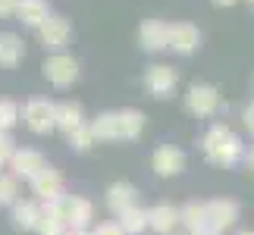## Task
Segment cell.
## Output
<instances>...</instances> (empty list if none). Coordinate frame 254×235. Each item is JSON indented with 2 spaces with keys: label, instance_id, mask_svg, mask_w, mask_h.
<instances>
[{
  "label": "cell",
  "instance_id": "cell-6",
  "mask_svg": "<svg viewBox=\"0 0 254 235\" xmlns=\"http://www.w3.org/2000/svg\"><path fill=\"white\" fill-rule=\"evenodd\" d=\"M239 220V204L232 198H213L204 204V229H213V232H226L236 226Z\"/></svg>",
  "mask_w": 254,
  "mask_h": 235
},
{
  "label": "cell",
  "instance_id": "cell-3",
  "mask_svg": "<svg viewBox=\"0 0 254 235\" xmlns=\"http://www.w3.org/2000/svg\"><path fill=\"white\" fill-rule=\"evenodd\" d=\"M185 110L191 116H201V119H207V116H217L226 110V104L220 101V91L207 82H194L189 85V91H185Z\"/></svg>",
  "mask_w": 254,
  "mask_h": 235
},
{
  "label": "cell",
  "instance_id": "cell-10",
  "mask_svg": "<svg viewBox=\"0 0 254 235\" xmlns=\"http://www.w3.org/2000/svg\"><path fill=\"white\" fill-rule=\"evenodd\" d=\"M198 44H201L198 25H191V22H173V25H167V47H173L176 54H182V57L194 54Z\"/></svg>",
  "mask_w": 254,
  "mask_h": 235
},
{
  "label": "cell",
  "instance_id": "cell-28",
  "mask_svg": "<svg viewBox=\"0 0 254 235\" xmlns=\"http://www.w3.org/2000/svg\"><path fill=\"white\" fill-rule=\"evenodd\" d=\"M16 154V141H13V135L9 132H0V170L9 163V157Z\"/></svg>",
  "mask_w": 254,
  "mask_h": 235
},
{
  "label": "cell",
  "instance_id": "cell-8",
  "mask_svg": "<svg viewBox=\"0 0 254 235\" xmlns=\"http://www.w3.org/2000/svg\"><path fill=\"white\" fill-rule=\"evenodd\" d=\"M38 35H41V44H44V51H51V54H63L66 51V44L72 41V25H69V19L66 16H54L38 28Z\"/></svg>",
  "mask_w": 254,
  "mask_h": 235
},
{
  "label": "cell",
  "instance_id": "cell-21",
  "mask_svg": "<svg viewBox=\"0 0 254 235\" xmlns=\"http://www.w3.org/2000/svg\"><path fill=\"white\" fill-rule=\"evenodd\" d=\"M116 223L123 226V232H126V235H141V232H148V210L135 204V207L123 210Z\"/></svg>",
  "mask_w": 254,
  "mask_h": 235
},
{
  "label": "cell",
  "instance_id": "cell-23",
  "mask_svg": "<svg viewBox=\"0 0 254 235\" xmlns=\"http://www.w3.org/2000/svg\"><path fill=\"white\" fill-rule=\"evenodd\" d=\"M179 226L189 229V235L198 232V229H204V204L201 201L182 204V207H179Z\"/></svg>",
  "mask_w": 254,
  "mask_h": 235
},
{
  "label": "cell",
  "instance_id": "cell-14",
  "mask_svg": "<svg viewBox=\"0 0 254 235\" xmlns=\"http://www.w3.org/2000/svg\"><path fill=\"white\" fill-rule=\"evenodd\" d=\"M82 122H85L82 104H75V101H60V104H54V129H60L63 135H69L72 129H79Z\"/></svg>",
  "mask_w": 254,
  "mask_h": 235
},
{
  "label": "cell",
  "instance_id": "cell-17",
  "mask_svg": "<svg viewBox=\"0 0 254 235\" xmlns=\"http://www.w3.org/2000/svg\"><path fill=\"white\" fill-rule=\"evenodd\" d=\"M138 44L151 54L167 51V22H160V19H144L141 28H138Z\"/></svg>",
  "mask_w": 254,
  "mask_h": 235
},
{
  "label": "cell",
  "instance_id": "cell-22",
  "mask_svg": "<svg viewBox=\"0 0 254 235\" xmlns=\"http://www.w3.org/2000/svg\"><path fill=\"white\" fill-rule=\"evenodd\" d=\"M32 232H38V235H66V223L57 217V210L51 204H41V217H38Z\"/></svg>",
  "mask_w": 254,
  "mask_h": 235
},
{
  "label": "cell",
  "instance_id": "cell-9",
  "mask_svg": "<svg viewBox=\"0 0 254 235\" xmlns=\"http://www.w3.org/2000/svg\"><path fill=\"white\" fill-rule=\"evenodd\" d=\"M176 85H179V72L173 69L167 63H154L148 66V72H144V88H148V94L154 97H170L176 91Z\"/></svg>",
  "mask_w": 254,
  "mask_h": 235
},
{
  "label": "cell",
  "instance_id": "cell-38",
  "mask_svg": "<svg viewBox=\"0 0 254 235\" xmlns=\"http://www.w3.org/2000/svg\"><path fill=\"white\" fill-rule=\"evenodd\" d=\"M170 235H176V232H170Z\"/></svg>",
  "mask_w": 254,
  "mask_h": 235
},
{
  "label": "cell",
  "instance_id": "cell-12",
  "mask_svg": "<svg viewBox=\"0 0 254 235\" xmlns=\"http://www.w3.org/2000/svg\"><path fill=\"white\" fill-rule=\"evenodd\" d=\"M151 166L157 176H179L185 170V151L173 148V144H160L151 157Z\"/></svg>",
  "mask_w": 254,
  "mask_h": 235
},
{
  "label": "cell",
  "instance_id": "cell-26",
  "mask_svg": "<svg viewBox=\"0 0 254 235\" xmlns=\"http://www.w3.org/2000/svg\"><path fill=\"white\" fill-rule=\"evenodd\" d=\"M16 201H19V179L13 173H0V204L9 207Z\"/></svg>",
  "mask_w": 254,
  "mask_h": 235
},
{
  "label": "cell",
  "instance_id": "cell-20",
  "mask_svg": "<svg viewBox=\"0 0 254 235\" xmlns=\"http://www.w3.org/2000/svg\"><path fill=\"white\" fill-rule=\"evenodd\" d=\"M13 207V226L16 229H22V232H28V229H35V223H38V217H41V204H38L35 198H19L16 204H9Z\"/></svg>",
  "mask_w": 254,
  "mask_h": 235
},
{
  "label": "cell",
  "instance_id": "cell-4",
  "mask_svg": "<svg viewBox=\"0 0 254 235\" xmlns=\"http://www.w3.org/2000/svg\"><path fill=\"white\" fill-rule=\"evenodd\" d=\"M28 185H32V194L38 204H57L66 194V182H63V173L54 170L51 163H44L41 170H38L32 179H28Z\"/></svg>",
  "mask_w": 254,
  "mask_h": 235
},
{
  "label": "cell",
  "instance_id": "cell-24",
  "mask_svg": "<svg viewBox=\"0 0 254 235\" xmlns=\"http://www.w3.org/2000/svg\"><path fill=\"white\" fill-rule=\"evenodd\" d=\"M66 144H69L72 151H79V154H82V151H91L94 144H97V141H94V132H91V125H88V122H82L79 129H72L69 135H66Z\"/></svg>",
  "mask_w": 254,
  "mask_h": 235
},
{
  "label": "cell",
  "instance_id": "cell-36",
  "mask_svg": "<svg viewBox=\"0 0 254 235\" xmlns=\"http://www.w3.org/2000/svg\"><path fill=\"white\" fill-rule=\"evenodd\" d=\"M239 235H254V229H242V232H239Z\"/></svg>",
  "mask_w": 254,
  "mask_h": 235
},
{
  "label": "cell",
  "instance_id": "cell-30",
  "mask_svg": "<svg viewBox=\"0 0 254 235\" xmlns=\"http://www.w3.org/2000/svg\"><path fill=\"white\" fill-rule=\"evenodd\" d=\"M16 3L19 0H0V19H13L16 16Z\"/></svg>",
  "mask_w": 254,
  "mask_h": 235
},
{
  "label": "cell",
  "instance_id": "cell-32",
  "mask_svg": "<svg viewBox=\"0 0 254 235\" xmlns=\"http://www.w3.org/2000/svg\"><path fill=\"white\" fill-rule=\"evenodd\" d=\"M242 160H245V163H248V170L254 173V148H251V151H245V157H242Z\"/></svg>",
  "mask_w": 254,
  "mask_h": 235
},
{
  "label": "cell",
  "instance_id": "cell-29",
  "mask_svg": "<svg viewBox=\"0 0 254 235\" xmlns=\"http://www.w3.org/2000/svg\"><path fill=\"white\" fill-rule=\"evenodd\" d=\"M88 235H126V232L116 220H104V223H97V226L88 229Z\"/></svg>",
  "mask_w": 254,
  "mask_h": 235
},
{
  "label": "cell",
  "instance_id": "cell-7",
  "mask_svg": "<svg viewBox=\"0 0 254 235\" xmlns=\"http://www.w3.org/2000/svg\"><path fill=\"white\" fill-rule=\"evenodd\" d=\"M19 119H25V125L35 135L54 132V101H47V97H32V101H25V107L19 110Z\"/></svg>",
  "mask_w": 254,
  "mask_h": 235
},
{
  "label": "cell",
  "instance_id": "cell-13",
  "mask_svg": "<svg viewBox=\"0 0 254 235\" xmlns=\"http://www.w3.org/2000/svg\"><path fill=\"white\" fill-rule=\"evenodd\" d=\"M9 173L16 176V179H32V176L44 166V157L32 151V148H16V154L9 157Z\"/></svg>",
  "mask_w": 254,
  "mask_h": 235
},
{
  "label": "cell",
  "instance_id": "cell-5",
  "mask_svg": "<svg viewBox=\"0 0 254 235\" xmlns=\"http://www.w3.org/2000/svg\"><path fill=\"white\" fill-rule=\"evenodd\" d=\"M41 72H44V78L51 82L54 88H69L75 78H79V60L75 57H69V54H51L44 60V66H41Z\"/></svg>",
  "mask_w": 254,
  "mask_h": 235
},
{
  "label": "cell",
  "instance_id": "cell-1",
  "mask_svg": "<svg viewBox=\"0 0 254 235\" xmlns=\"http://www.w3.org/2000/svg\"><path fill=\"white\" fill-rule=\"evenodd\" d=\"M201 148H204V157H207L210 163L226 166V170L236 166V163H242V157H245V144H242V138L229 129L226 122H213L210 129L204 132Z\"/></svg>",
  "mask_w": 254,
  "mask_h": 235
},
{
  "label": "cell",
  "instance_id": "cell-35",
  "mask_svg": "<svg viewBox=\"0 0 254 235\" xmlns=\"http://www.w3.org/2000/svg\"><path fill=\"white\" fill-rule=\"evenodd\" d=\"M191 235H220V232H213V229H198V232H191Z\"/></svg>",
  "mask_w": 254,
  "mask_h": 235
},
{
  "label": "cell",
  "instance_id": "cell-15",
  "mask_svg": "<svg viewBox=\"0 0 254 235\" xmlns=\"http://www.w3.org/2000/svg\"><path fill=\"white\" fill-rule=\"evenodd\" d=\"M16 19L25 28H41L47 19H51V6H47V0H19L16 3Z\"/></svg>",
  "mask_w": 254,
  "mask_h": 235
},
{
  "label": "cell",
  "instance_id": "cell-25",
  "mask_svg": "<svg viewBox=\"0 0 254 235\" xmlns=\"http://www.w3.org/2000/svg\"><path fill=\"white\" fill-rule=\"evenodd\" d=\"M94 132V141H116V129H113V113H97L94 122H88Z\"/></svg>",
  "mask_w": 254,
  "mask_h": 235
},
{
  "label": "cell",
  "instance_id": "cell-31",
  "mask_svg": "<svg viewBox=\"0 0 254 235\" xmlns=\"http://www.w3.org/2000/svg\"><path fill=\"white\" fill-rule=\"evenodd\" d=\"M242 122H245V129H248V132H254V101L245 107V110H242Z\"/></svg>",
  "mask_w": 254,
  "mask_h": 235
},
{
  "label": "cell",
  "instance_id": "cell-2",
  "mask_svg": "<svg viewBox=\"0 0 254 235\" xmlns=\"http://www.w3.org/2000/svg\"><path fill=\"white\" fill-rule=\"evenodd\" d=\"M51 207L66 223V229H91V223H94V204L82 198V194H63Z\"/></svg>",
  "mask_w": 254,
  "mask_h": 235
},
{
  "label": "cell",
  "instance_id": "cell-33",
  "mask_svg": "<svg viewBox=\"0 0 254 235\" xmlns=\"http://www.w3.org/2000/svg\"><path fill=\"white\" fill-rule=\"evenodd\" d=\"M217 6H232V3H239V0H213Z\"/></svg>",
  "mask_w": 254,
  "mask_h": 235
},
{
  "label": "cell",
  "instance_id": "cell-16",
  "mask_svg": "<svg viewBox=\"0 0 254 235\" xmlns=\"http://www.w3.org/2000/svg\"><path fill=\"white\" fill-rule=\"evenodd\" d=\"M176 226H179V207L160 201V204H154V207L148 210V229L160 232V235H170Z\"/></svg>",
  "mask_w": 254,
  "mask_h": 235
},
{
  "label": "cell",
  "instance_id": "cell-11",
  "mask_svg": "<svg viewBox=\"0 0 254 235\" xmlns=\"http://www.w3.org/2000/svg\"><path fill=\"white\" fill-rule=\"evenodd\" d=\"M144 113L135 110V107H126V110H116L113 113V129H116V141H135L141 138L144 132Z\"/></svg>",
  "mask_w": 254,
  "mask_h": 235
},
{
  "label": "cell",
  "instance_id": "cell-19",
  "mask_svg": "<svg viewBox=\"0 0 254 235\" xmlns=\"http://www.w3.org/2000/svg\"><path fill=\"white\" fill-rule=\"evenodd\" d=\"M25 57V44L16 32H0V66L3 69H16Z\"/></svg>",
  "mask_w": 254,
  "mask_h": 235
},
{
  "label": "cell",
  "instance_id": "cell-37",
  "mask_svg": "<svg viewBox=\"0 0 254 235\" xmlns=\"http://www.w3.org/2000/svg\"><path fill=\"white\" fill-rule=\"evenodd\" d=\"M248 3H251V6H254V0H248Z\"/></svg>",
  "mask_w": 254,
  "mask_h": 235
},
{
  "label": "cell",
  "instance_id": "cell-18",
  "mask_svg": "<svg viewBox=\"0 0 254 235\" xmlns=\"http://www.w3.org/2000/svg\"><path fill=\"white\" fill-rule=\"evenodd\" d=\"M138 204V188H135L132 182H113L110 188H107V207H110L116 217H120L123 210H129Z\"/></svg>",
  "mask_w": 254,
  "mask_h": 235
},
{
  "label": "cell",
  "instance_id": "cell-27",
  "mask_svg": "<svg viewBox=\"0 0 254 235\" xmlns=\"http://www.w3.org/2000/svg\"><path fill=\"white\" fill-rule=\"evenodd\" d=\"M19 122V104L9 97H0V132H9Z\"/></svg>",
  "mask_w": 254,
  "mask_h": 235
},
{
  "label": "cell",
  "instance_id": "cell-34",
  "mask_svg": "<svg viewBox=\"0 0 254 235\" xmlns=\"http://www.w3.org/2000/svg\"><path fill=\"white\" fill-rule=\"evenodd\" d=\"M66 235H88V229H66Z\"/></svg>",
  "mask_w": 254,
  "mask_h": 235
}]
</instances>
